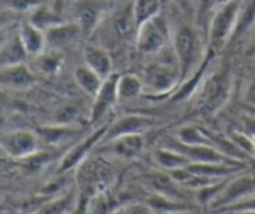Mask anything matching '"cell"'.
<instances>
[{"label": "cell", "instance_id": "1", "mask_svg": "<svg viewBox=\"0 0 255 214\" xmlns=\"http://www.w3.org/2000/svg\"><path fill=\"white\" fill-rule=\"evenodd\" d=\"M173 45L181 84L200 68L205 59L204 48L199 33L190 25H181L175 31Z\"/></svg>", "mask_w": 255, "mask_h": 214}, {"label": "cell", "instance_id": "2", "mask_svg": "<svg viewBox=\"0 0 255 214\" xmlns=\"http://www.w3.org/2000/svg\"><path fill=\"white\" fill-rule=\"evenodd\" d=\"M233 87V75L229 66H220L202 82L199 89L200 108L207 113H217L227 104Z\"/></svg>", "mask_w": 255, "mask_h": 214}, {"label": "cell", "instance_id": "3", "mask_svg": "<svg viewBox=\"0 0 255 214\" xmlns=\"http://www.w3.org/2000/svg\"><path fill=\"white\" fill-rule=\"evenodd\" d=\"M77 169L78 192L88 201L104 193L114 177L112 167L102 159H87Z\"/></svg>", "mask_w": 255, "mask_h": 214}, {"label": "cell", "instance_id": "4", "mask_svg": "<svg viewBox=\"0 0 255 214\" xmlns=\"http://www.w3.org/2000/svg\"><path fill=\"white\" fill-rule=\"evenodd\" d=\"M242 0H230L219 6L209 24V50L217 53L232 41L237 28Z\"/></svg>", "mask_w": 255, "mask_h": 214}, {"label": "cell", "instance_id": "5", "mask_svg": "<svg viewBox=\"0 0 255 214\" xmlns=\"http://www.w3.org/2000/svg\"><path fill=\"white\" fill-rule=\"evenodd\" d=\"M144 88L153 95H165L180 84V70L178 64L153 63L144 70Z\"/></svg>", "mask_w": 255, "mask_h": 214}, {"label": "cell", "instance_id": "6", "mask_svg": "<svg viewBox=\"0 0 255 214\" xmlns=\"http://www.w3.org/2000/svg\"><path fill=\"white\" fill-rule=\"evenodd\" d=\"M253 194H255V172L243 173L235 178L225 181L223 188L208 206L213 211H220Z\"/></svg>", "mask_w": 255, "mask_h": 214}, {"label": "cell", "instance_id": "7", "mask_svg": "<svg viewBox=\"0 0 255 214\" xmlns=\"http://www.w3.org/2000/svg\"><path fill=\"white\" fill-rule=\"evenodd\" d=\"M168 41V24L160 14L141 24L136 30V48L143 54L160 53Z\"/></svg>", "mask_w": 255, "mask_h": 214}, {"label": "cell", "instance_id": "8", "mask_svg": "<svg viewBox=\"0 0 255 214\" xmlns=\"http://www.w3.org/2000/svg\"><path fill=\"white\" fill-rule=\"evenodd\" d=\"M40 138L36 132L28 129H16L5 133L0 138V147L14 159H28L39 152Z\"/></svg>", "mask_w": 255, "mask_h": 214}, {"label": "cell", "instance_id": "9", "mask_svg": "<svg viewBox=\"0 0 255 214\" xmlns=\"http://www.w3.org/2000/svg\"><path fill=\"white\" fill-rule=\"evenodd\" d=\"M163 146L184 154L186 158L190 159L191 163H224L234 164V166H247V163L229 158L210 146H188L179 142L176 138H169Z\"/></svg>", "mask_w": 255, "mask_h": 214}, {"label": "cell", "instance_id": "10", "mask_svg": "<svg viewBox=\"0 0 255 214\" xmlns=\"http://www.w3.org/2000/svg\"><path fill=\"white\" fill-rule=\"evenodd\" d=\"M107 130L108 125L99 127L98 129H95L92 134L88 135L87 138H84L82 142L75 144V146H73L72 148L65 153V156L61 158L60 164H59L58 167V174L70 173V172H73L74 169H77L83 162L87 161L90 152L102 143Z\"/></svg>", "mask_w": 255, "mask_h": 214}, {"label": "cell", "instance_id": "11", "mask_svg": "<svg viewBox=\"0 0 255 214\" xmlns=\"http://www.w3.org/2000/svg\"><path fill=\"white\" fill-rule=\"evenodd\" d=\"M156 124V120L151 117L146 115H128V117L120 118L118 122L113 123L110 127H108L107 133L103 138L100 144L115 139L120 135L125 134H144L146 130L151 129Z\"/></svg>", "mask_w": 255, "mask_h": 214}, {"label": "cell", "instance_id": "12", "mask_svg": "<svg viewBox=\"0 0 255 214\" xmlns=\"http://www.w3.org/2000/svg\"><path fill=\"white\" fill-rule=\"evenodd\" d=\"M118 79H119V75L113 73L108 79L103 82L98 94L93 98L94 102H93L92 109H90L89 113V118L92 123L102 119L105 113L112 109L115 103L119 102V98H118Z\"/></svg>", "mask_w": 255, "mask_h": 214}, {"label": "cell", "instance_id": "13", "mask_svg": "<svg viewBox=\"0 0 255 214\" xmlns=\"http://www.w3.org/2000/svg\"><path fill=\"white\" fill-rule=\"evenodd\" d=\"M35 82V74L29 69L28 65H25V63L0 68V87L24 90L33 87Z\"/></svg>", "mask_w": 255, "mask_h": 214}, {"label": "cell", "instance_id": "14", "mask_svg": "<svg viewBox=\"0 0 255 214\" xmlns=\"http://www.w3.org/2000/svg\"><path fill=\"white\" fill-rule=\"evenodd\" d=\"M105 151H110L122 158H134L144 148L143 134H125L104 143Z\"/></svg>", "mask_w": 255, "mask_h": 214}, {"label": "cell", "instance_id": "15", "mask_svg": "<svg viewBox=\"0 0 255 214\" xmlns=\"http://www.w3.org/2000/svg\"><path fill=\"white\" fill-rule=\"evenodd\" d=\"M80 35L83 34L75 21L69 24L61 23L45 31L46 48L59 50L74 43Z\"/></svg>", "mask_w": 255, "mask_h": 214}, {"label": "cell", "instance_id": "16", "mask_svg": "<svg viewBox=\"0 0 255 214\" xmlns=\"http://www.w3.org/2000/svg\"><path fill=\"white\" fill-rule=\"evenodd\" d=\"M85 65L97 73L103 80L108 79L113 74V60L110 54L104 48L95 45H88L84 49Z\"/></svg>", "mask_w": 255, "mask_h": 214}, {"label": "cell", "instance_id": "17", "mask_svg": "<svg viewBox=\"0 0 255 214\" xmlns=\"http://www.w3.org/2000/svg\"><path fill=\"white\" fill-rule=\"evenodd\" d=\"M18 35L28 55L38 56L43 51H45V31L40 30L29 21H24L18 26Z\"/></svg>", "mask_w": 255, "mask_h": 214}, {"label": "cell", "instance_id": "18", "mask_svg": "<svg viewBox=\"0 0 255 214\" xmlns=\"http://www.w3.org/2000/svg\"><path fill=\"white\" fill-rule=\"evenodd\" d=\"M28 56L16 30L15 33H11L3 48L0 49V68L24 64Z\"/></svg>", "mask_w": 255, "mask_h": 214}, {"label": "cell", "instance_id": "19", "mask_svg": "<svg viewBox=\"0 0 255 214\" xmlns=\"http://www.w3.org/2000/svg\"><path fill=\"white\" fill-rule=\"evenodd\" d=\"M191 173L199 174V176L209 177L215 179H225L230 176L244 172L247 166H234V164L224 163H191L186 167Z\"/></svg>", "mask_w": 255, "mask_h": 214}, {"label": "cell", "instance_id": "20", "mask_svg": "<svg viewBox=\"0 0 255 214\" xmlns=\"http://www.w3.org/2000/svg\"><path fill=\"white\" fill-rule=\"evenodd\" d=\"M149 184L153 187L156 194H160L166 198L179 202H184V199L186 198V194L183 192L184 187L176 183L169 176V173H154L153 176L149 177Z\"/></svg>", "mask_w": 255, "mask_h": 214}, {"label": "cell", "instance_id": "21", "mask_svg": "<svg viewBox=\"0 0 255 214\" xmlns=\"http://www.w3.org/2000/svg\"><path fill=\"white\" fill-rule=\"evenodd\" d=\"M79 202V192L72 188L45 204L38 214H72L78 208Z\"/></svg>", "mask_w": 255, "mask_h": 214}, {"label": "cell", "instance_id": "22", "mask_svg": "<svg viewBox=\"0 0 255 214\" xmlns=\"http://www.w3.org/2000/svg\"><path fill=\"white\" fill-rule=\"evenodd\" d=\"M102 10L94 3H84L78 8L75 23L79 26L83 35L90 36L99 25Z\"/></svg>", "mask_w": 255, "mask_h": 214}, {"label": "cell", "instance_id": "23", "mask_svg": "<svg viewBox=\"0 0 255 214\" xmlns=\"http://www.w3.org/2000/svg\"><path fill=\"white\" fill-rule=\"evenodd\" d=\"M35 132L43 143H46L49 146H59L65 140L75 137L78 130L70 125L53 124L39 127Z\"/></svg>", "mask_w": 255, "mask_h": 214}, {"label": "cell", "instance_id": "24", "mask_svg": "<svg viewBox=\"0 0 255 214\" xmlns=\"http://www.w3.org/2000/svg\"><path fill=\"white\" fill-rule=\"evenodd\" d=\"M153 158L155 163L166 172L186 168V167L191 164L190 159L186 158L184 154L179 153V152L174 151V149L166 148L164 146L154 152Z\"/></svg>", "mask_w": 255, "mask_h": 214}, {"label": "cell", "instance_id": "25", "mask_svg": "<svg viewBox=\"0 0 255 214\" xmlns=\"http://www.w3.org/2000/svg\"><path fill=\"white\" fill-rule=\"evenodd\" d=\"M28 21L43 31L49 30L53 26L64 23L60 15L53 8L45 5V4H40V5L31 9Z\"/></svg>", "mask_w": 255, "mask_h": 214}, {"label": "cell", "instance_id": "26", "mask_svg": "<svg viewBox=\"0 0 255 214\" xmlns=\"http://www.w3.org/2000/svg\"><path fill=\"white\" fill-rule=\"evenodd\" d=\"M74 79L75 82H77L78 87H79L85 94L90 95V97L93 98L98 94L103 82H104L97 73H94V71L90 68H88L87 65L78 66V68L75 69Z\"/></svg>", "mask_w": 255, "mask_h": 214}, {"label": "cell", "instance_id": "27", "mask_svg": "<svg viewBox=\"0 0 255 214\" xmlns=\"http://www.w3.org/2000/svg\"><path fill=\"white\" fill-rule=\"evenodd\" d=\"M176 139L188 146H210L213 147L212 140L208 137L207 129L197 127V125H183L176 132Z\"/></svg>", "mask_w": 255, "mask_h": 214}, {"label": "cell", "instance_id": "28", "mask_svg": "<svg viewBox=\"0 0 255 214\" xmlns=\"http://www.w3.org/2000/svg\"><path fill=\"white\" fill-rule=\"evenodd\" d=\"M143 80L134 74L119 75L118 79V98L122 100H131L143 93Z\"/></svg>", "mask_w": 255, "mask_h": 214}, {"label": "cell", "instance_id": "29", "mask_svg": "<svg viewBox=\"0 0 255 214\" xmlns=\"http://www.w3.org/2000/svg\"><path fill=\"white\" fill-rule=\"evenodd\" d=\"M160 6V0H134L131 11H133L136 28L159 15Z\"/></svg>", "mask_w": 255, "mask_h": 214}, {"label": "cell", "instance_id": "30", "mask_svg": "<svg viewBox=\"0 0 255 214\" xmlns=\"http://www.w3.org/2000/svg\"><path fill=\"white\" fill-rule=\"evenodd\" d=\"M255 25V0H245L242 1L239 10V16H238L237 28H235L234 34H233L232 41L242 36L243 34L247 33L252 26Z\"/></svg>", "mask_w": 255, "mask_h": 214}, {"label": "cell", "instance_id": "31", "mask_svg": "<svg viewBox=\"0 0 255 214\" xmlns=\"http://www.w3.org/2000/svg\"><path fill=\"white\" fill-rule=\"evenodd\" d=\"M36 58V68L40 73L45 75H54L60 70L63 65V55L59 50L49 49V51H43Z\"/></svg>", "mask_w": 255, "mask_h": 214}, {"label": "cell", "instance_id": "32", "mask_svg": "<svg viewBox=\"0 0 255 214\" xmlns=\"http://www.w3.org/2000/svg\"><path fill=\"white\" fill-rule=\"evenodd\" d=\"M115 28H117L118 33L120 34L122 36L127 38V36H130L131 34L136 30V24L134 21V16H133V11L130 13V15H128V14H122L120 16H118L117 20H115Z\"/></svg>", "mask_w": 255, "mask_h": 214}, {"label": "cell", "instance_id": "33", "mask_svg": "<svg viewBox=\"0 0 255 214\" xmlns=\"http://www.w3.org/2000/svg\"><path fill=\"white\" fill-rule=\"evenodd\" d=\"M78 117V109L77 107L72 104H67L61 107L55 114V122L56 124H72L73 120Z\"/></svg>", "mask_w": 255, "mask_h": 214}, {"label": "cell", "instance_id": "34", "mask_svg": "<svg viewBox=\"0 0 255 214\" xmlns=\"http://www.w3.org/2000/svg\"><path fill=\"white\" fill-rule=\"evenodd\" d=\"M3 1L5 4V8L18 11V13L31 10V9L41 4L40 0H3Z\"/></svg>", "mask_w": 255, "mask_h": 214}, {"label": "cell", "instance_id": "35", "mask_svg": "<svg viewBox=\"0 0 255 214\" xmlns=\"http://www.w3.org/2000/svg\"><path fill=\"white\" fill-rule=\"evenodd\" d=\"M68 174L69 173H65V174H58L55 179H53L51 182H49L48 184L41 188V193L44 196H49V194H54L56 192H60L63 191L68 184Z\"/></svg>", "mask_w": 255, "mask_h": 214}, {"label": "cell", "instance_id": "36", "mask_svg": "<svg viewBox=\"0 0 255 214\" xmlns=\"http://www.w3.org/2000/svg\"><path fill=\"white\" fill-rule=\"evenodd\" d=\"M240 211H254L255 212V194L248 197V198L242 199V201L237 202V203L228 206L225 208L218 211L219 213L222 212H240Z\"/></svg>", "mask_w": 255, "mask_h": 214}, {"label": "cell", "instance_id": "37", "mask_svg": "<svg viewBox=\"0 0 255 214\" xmlns=\"http://www.w3.org/2000/svg\"><path fill=\"white\" fill-rule=\"evenodd\" d=\"M18 11H14L8 8L0 9V30L11 28V26L18 21Z\"/></svg>", "mask_w": 255, "mask_h": 214}, {"label": "cell", "instance_id": "38", "mask_svg": "<svg viewBox=\"0 0 255 214\" xmlns=\"http://www.w3.org/2000/svg\"><path fill=\"white\" fill-rule=\"evenodd\" d=\"M214 6H218V0H198V20L205 23Z\"/></svg>", "mask_w": 255, "mask_h": 214}, {"label": "cell", "instance_id": "39", "mask_svg": "<svg viewBox=\"0 0 255 214\" xmlns=\"http://www.w3.org/2000/svg\"><path fill=\"white\" fill-rule=\"evenodd\" d=\"M125 214H158L148 203H134L125 207Z\"/></svg>", "mask_w": 255, "mask_h": 214}, {"label": "cell", "instance_id": "40", "mask_svg": "<svg viewBox=\"0 0 255 214\" xmlns=\"http://www.w3.org/2000/svg\"><path fill=\"white\" fill-rule=\"evenodd\" d=\"M243 98H244V102L247 103L248 105L255 108V77L252 78V79L248 82V84L245 85Z\"/></svg>", "mask_w": 255, "mask_h": 214}, {"label": "cell", "instance_id": "41", "mask_svg": "<svg viewBox=\"0 0 255 214\" xmlns=\"http://www.w3.org/2000/svg\"><path fill=\"white\" fill-rule=\"evenodd\" d=\"M10 35H11L10 28L0 30V49L3 48V45L6 43V40H8L9 36H10Z\"/></svg>", "mask_w": 255, "mask_h": 214}, {"label": "cell", "instance_id": "42", "mask_svg": "<svg viewBox=\"0 0 255 214\" xmlns=\"http://www.w3.org/2000/svg\"><path fill=\"white\" fill-rule=\"evenodd\" d=\"M6 104H8V102H6V97L4 95V93L0 90V115L3 114L4 110H5Z\"/></svg>", "mask_w": 255, "mask_h": 214}, {"label": "cell", "instance_id": "43", "mask_svg": "<svg viewBox=\"0 0 255 214\" xmlns=\"http://www.w3.org/2000/svg\"><path fill=\"white\" fill-rule=\"evenodd\" d=\"M219 214H255L254 211H240V212H222Z\"/></svg>", "mask_w": 255, "mask_h": 214}, {"label": "cell", "instance_id": "44", "mask_svg": "<svg viewBox=\"0 0 255 214\" xmlns=\"http://www.w3.org/2000/svg\"><path fill=\"white\" fill-rule=\"evenodd\" d=\"M109 214H125V207H118V208H114Z\"/></svg>", "mask_w": 255, "mask_h": 214}, {"label": "cell", "instance_id": "45", "mask_svg": "<svg viewBox=\"0 0 255 214\" xmlns=\"http://www.w3.org/2000/svg\"><path fill=\"white\" fill-rule=\"evenodd\" d=\"M230 0H218V6H220V5H223V4H227V3H229Z\"/></svg>", "mask_w": 255, "mask_h": 214}, {"label": "cell", "instance_id": "46", "mask_svg": "<svg viewBox=\"0 0 255 214\" xmlns=\"http://www.w3.org/2000/svg\"><path fill=\"white\" fill-rule=\"evenodd\" d=\"M171 214H190L189 212H178V213H171Z\"/></svg>", "mask_w": 255, "mask_h": 214}, {"label": "cell", "instance_id": "47", "mask_svg": "<svg viewBox=\"0 0 255 214\" xmlns=\"http://www.w3.org/2000/svg\"><path fill=\"white\" fill-rule=\"evenodd\" d=\"M254 26H255V25H254Z\"/></svg>", "mask_w": 255, "mask_h": 214}]
</instances>
